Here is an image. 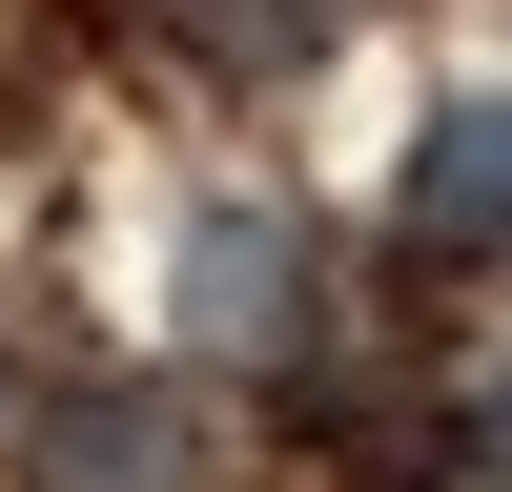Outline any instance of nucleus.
Returning <instances> with one entry per match:
<instances>
[{"label":"nucleus","instance_id":"3","mask_svg":"<svg viewBox=\"0 0 512 492\" xmlns=\"http://www.w3.org/2000/svg\"><path fill=\"white\" fill-rule=\"evenodd\" d=\"M21 492H205V431L185 390H62L21 431Z\"/></svg>","mask_w":512,"mask_h":492},{"label":"nucleus","instance_id":"2","mask_svg":"<svg viewBox=\"0 0 512 492\" xmlns=\"http://www.w3.org/2000/svg\"><path fill=\"white\" fill-rule=\"evenodd\" d=\"M390 226L431 246V267H512V82H451L431 123H410V185Z\"/></svg>","mask_w":512,"mask_h":492},{"label":"nucleus","instance_id":"5","mask_svg":"<svg viewBox=\"0 0 512 492\" xmlns=\"http://www.w3.org/2000/svg\"><path fill=\"white\" fill-rule=\"evenodd\" d=\"M492 472H512V410H492Z\"/></svg>","mask_w":512,"mask_h":492},{"label":"nucleus","instance_id":"1","mask_svg":"<svg viewBox=\"0 0 512 492\" xmlns=\"http://www.w3.org/2000/svg\"><path fill=\"white\" fill-rule=\"evenodd\" d=\"M164 308H185V349H226V369H308V328H328V246H308V205H185Z\"/></svg>","mask_w":512,"mask_h":492},{"label":"nucleus","instance_id":"4","mask_svg":"<svg viewBox=\"0 0 512 492\" xmlns=\"http://www.w3.org/2000/svg\"><path fill=\"white\" fill-rule=\"evenodd\" d=\"M185 62H226V82H287V62H328L349 41V0H144Z\"/></svg>","mask_w":512,"mask_h":492}]
</instances>
